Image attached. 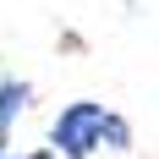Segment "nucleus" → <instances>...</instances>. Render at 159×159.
I'll list each match as a JSON object with an SVG mask.
<instances>
[{
	"label": "nucleus",
	"instance_id": "f257e3e1",
	"mask_svg": "<svg viewBox=\"0 0 159 159\" xmlns=\"http://www.w3.org/2000/svg\"><path fill=\"white\" fill-rule=\"evenodd\" d=\"M49 143L61 148L66 159H88L93 148H126L132 132L121 115H110L104 104H93V99H77V104H66L61 115H55V126H49Z\"/></svg>",
	"mask_w": 159,
	"mask_h": 159
},
{
	"label": "nucleus",
	"instance_id": "f03ea898",
	"mask_svg": "<svg viewBox=\"0 0 159 159\" xmlns=\"http://www.w3.org/2000/svg\"><path fill=\"white\" fill-rule=\"evenodd\" d=\"M22 104H28V82H22V77H6V82H0V137L11 132V121L22 115Z\"/></svg>",
	"mask_w": 159,
	"mask_h": 159
},
{
	"label": "nucleus",
	"instance_id": "7ed1b4c3",
	"mask_svg": "<svg viewBox=\"0 0 159 159\" xmlns=\"http://www.w3.org/2000/svg\"><path fill=\"white\" fill-rule=\"evenodd\" d=\"M0 159H16V154H6V148H0ZM33 159H39V154H33Z\"/></svg>",
	"mask_w": 159,
	"mask_h": 159
}]
</instances>
